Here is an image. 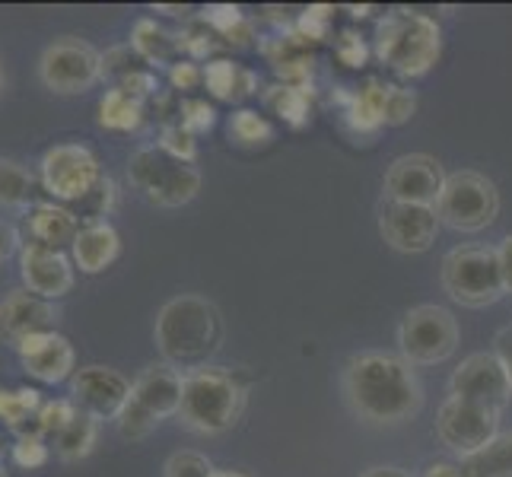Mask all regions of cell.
I'll list each match as a JSON object with an SVG mask.
<instances>
[{
	"label": "cell",
	"mask_w": 512,
	"mask_h": 477,
	"mask_svg": "<svg viewBox=\"0 0 512 477\" xmlns=\"http://www.w3.org/2000/svg\"><path fill=\"white\" fill-rule=\"evenodd\" d=\"M118 90H125V93L134 96L137 102H144V99H150L156 90H160V83H156V74H153V70L137 67L134 74H128V77H121V80H118Z\"/></svg>",
	"instance_id": "ee69618b"
},
{
	"label": "cell",
	"mask_w": 512,
	"mask_h": 477,
	"mask_svg": "<svg viewBox=\"0 0 512 477\" xmlns=\"http://www.w3.org/2000/svg\"><path fill=\"white\" fill-rule=\"evenodd\" d=\"M427 477H465V474H462V468L439 462V465H430V468H427Z\"/></svg>",
	"instance_id": "f907efd6"
},
{
	"label": "cell",
	"mask_w": 512,
	"mask_h": 477,
	"mask_svg": "<svg viewBox=\"0 0 512 477\" xmlns=\"http://www.w3.org/2000/svg\"><path fill=\"white\" fill-rule=\"evenodd\" d=\"M449 392L503 414V408L512 401V379L497 353H471L452 373Z\"/></svg>",
	"instance_id": "7c38bea8"
},
{
	"label": "cell",
	"mask_w": 512,
	"mask_h": 477,
	"mask_svg": "<svg viewBox=\"0 0 512 477\" xmlns=\"http://www.w3.org/2000/svg\"><path fill=\"white\" fill-rule=\"evenodd\" d=\"M169 80H172L175 90H194V86L204 80V70L194 61H175L169 70Z\"/></svg>",
	"instance_id": "f6af8a7d"
},
{
	"label": "cell",
	"mask_w": 512,
	"mask_h": 477,
	"mask_svg": "<svg viewBox=\"0 0 512 477\" xmlns=\"http://www.w3.org/2000/svg\"><path fill=\"white\" fill-rule=\"evenodd\" d=\"M0 477H7V471H4V468H0Z\"/></svg>",
	"instance_id": "6f0895ef"
},
{
	"label": "cell",
	"mask_w": 512,
	"mask_h": 477,
	"mask_svg": "<svg viewBox=\"0 0 512 477\" xmlns=\"http://www.w3.org/2000/svg\"><path fill=\"white\" fill-rule=\"evenodd\" d=\"M80 411L74 401L67 398H55V401H45L39 414H35V423H32V433L39 436H58L70 420H74Z\"/></svg>",
	"instance_id": "d6a6232c"
},
{
	"label": "cell",
	"mask_w": 512,
	"mask_h": 477,
	"mask_svg": "<svg viewBox=\"0 0 512 477\" xmlns=\"http://www.w3.org/2000/svg\"><path fill=\"white\" fill-rule=\"evenodd\" d=\"M264 102L274 115H280L293 128H303L312 112V86H287L277 83L264 93Z\"/></svg>",
	"instance_id": "4316f807"
},
{
	"label": "cell",
	"mask_w": 512,
	"mask_h": 477,
	"mask_svg": "<svg viewBox=\"0 0 512 477\" xmlns=\"http://www.w3.org/2000/svg\"><path fill=\"white\" fill-rule=\"evenodd\" d=\"M96 436H99V423L96 417L90 414H77L74 420L67 423V427L55 436V449L58 455L64 458V462H80V458H86L93 452L96 446Z\"/></svg>",
	"instance_id": "f546056e"
},
{
	"label": "cell",
	"mask_w": 512,
	"mask_h": 477,
	"mask_svg": "<svg viewBox=\"0 0 512 477\" xmlns=\"http://www.w3.org/2000/svg\"><path fill=\"white\" fill-rule=\"evenodd\" d=\"M160 147L169 156L182 159V163H194V156H198V140H194V134L188 128H182V121H179V125H166L163 128Z\"/></svg>",
	"instance_id": "d590c367"
},
{
	"label": "cell",
	"mask_w": 512,
	"mask_h": 477,
	"mask_svg": "<svg viewBox=\"0 0 512 477\" xmlns=\"http://www.w3.org/2000/svg\"><path fill=\"white\" fill-rule=\"evenodd\" d=\"M261 51H264V58H268V64L274 67V74L287 86H309L315 58L309 55V45L299 39L293 29L287 35H277V39H268L261 45Z\"/></svg>",
	"instance_id": "44dd1931"
},
{
	"label": "cell",
	"mask_w": 512,
	"mask_h": 477,
	"mask_svg": "<svg viewBox=\"0 0 512 477\" xmlns=\"http://www.w3.org/2000/svg\"><path fill=\"white\" fill-rule=\"evenodd\" d=\"M182 388H185V376L179 373V369L169 366V363H156L137 376V382L131 388V398L144 411H150L156 420H166L172 414H179Z\"/></svg>",
	"instance_id": "d6986e66"
},
{
	"label": "cell",
	"mask_w": 512,
	"mask_h": 477,
	"mask_svg": "<svg viewBox=\"0 0 512 477\" xmlns=\"http://www.w3.org/2000/svg\"><path fill=\"white\" fill-rule=\"evenodd\" d=\"M439 223L458 233H481L500 214V194L490 179L478 172H452L446 175L443 194L436 201Z\"/></svg>",
	"instance_id": "52a82bcc"
},
{
	"label": "cell",
	"mask_w": 512,
	"mask_h": 477,
	"mask_svg": "<svg viewBox=\"0 0 512 477\" xmlns=\"http://www.w3.org/2000/svg\"><path fill=\"white\" fill-rule=\"evenodd\" d=\"M131 48L140 55V61H147V64H172L179 42L153 20H137L131 32Z\"/></svg>",
	"instance_id": "f1b7e54d"
},
{
	"label": "cell",
	"mask_w": 512,
	"mask_h": 477,
	"mask_svg": "<svg viewBox=\"0 0 512 477\" xmlns=\"http://www.w3.org/2000/svg\"><path fill=\"white\" fill-rule=\"evenodd\" d=\"M0 90H4V77H0Z\"/></svg>",
	"instance_id": "680465c9"
},
{
	"label": "cell",
	"mask_w": 512,
	"mask_h": 477,
	"mask_svg": "<svg viewBox=\"0 0 512 477\" xmlns=\"http://www.w3.org/2000/svg\"><path fill=\"white\" fill-rule=\"evenodd\" d=\"M331 13H334V7H309V10H303V16L296 20L293 32H296L306 45H309V42H322L325 35H328V26H331Z\"/></svg>",
	"instance_id": "74e56055"
},
{
	"label": "cell",
	"mask_w": 512,
	"mask_h": 477,
	"mask_svg": "<svg viewBox=\"0 0 512 477\" xmlns=\"http://www.w3.org/2000/svg\"><path fill=\"white\" fill-rule=\"evenodd\" d=\"M223 341L217 306L204 296H175L156 315V347L169 366L201 369Z\"/></svg>",
	"instance_id": "7a4b0ae2"
},
{
	"label": "cell",
	"mask_w": 512,
	"mask_h": 477,
	"mask_svg": "<svg viewBox=\"0 0 512 477\" xmlns=\"http://www.w3.org/2000/svg\"><path fill=\"white\" fill-rule=\"evenodd\" d=\"M401 353L411 363L433 366L449 360L458 347V325L449 309L443 306H417L404 315L398 328Z\"/></svg>",
	"instance_id": "9c48e42d"
},
{
	"label": "cell",
	"mask_w": 512,
	"mask_h": 477,
	"mask_svg": "<svg viewBox=\"0 0 512 477\" xmlns=\"http://www.w3.org/2000/svg\"><path fill=\"white\" fill-rule=\"evenodd\" d=\"M140 64H144V61H140V55L131 48V42L128 45H115V48H109L102 55V77H115V83H118L121 77L134 74Z\"/></svg>",
	"instance_id": "8d00e7d4"
},
{
	"label": "cell",
	"mask_w": 512,
	"mask_h": 477,
	"mask_svg": "<svg viewBox=\"0 0 512 477\" xmlns=\"http://www.w3.org/2000/svg\"><path fill=\"white\" fill-rule=\"evenodd\" d=\"M347 10H350V16H360V20L369 16V7H347Z\"/></svg>",
	"instance_id": "db71d44e"
},
{
	"label": "cell",
	"mask_w": 512,
	"mask_h": 477,
	"mask_svg": "<svg viewBox=\"0 0 512 477\" xmlns=\"http://www.w3.org/2000/svg\"><path fill=\"white\" fill-rule=\"evenodd\" d=\"M204 83H207V90L214 93L217 99H242V96H252L255 86H258L252 70H245V67L226 61V58H217V61H210L204 67Z\"/></svg>",
	"instance_id": "cb8c5ba5"
},
{
	"label": "cell",
	"mask_w": 512,
	"mask_h": 477,
	"mask_svg": "<svg viewBox=\"0 0 512 477\" xmlns=\"http://www.w3.org/2000/svg\"><path fill=\"white\" fill-rule=\"evenodd\" d=\"M55 322V306L29 290H16L0 303V338L13 347H20L26 338H35V334L55 331Z\"/></svg>",
	"instance_id": "2e32d148"
},
{
	"label": "cell",
	"mask_w": 512,
	"mask_h": 477,
	"mask_svg": "<svg viewBox=\"0 0 512 477\" xmlns=\"http://www.w3.org/2000/svg\"><path fill=\"white\" fill-rule=\"evenodd\" d=\"M417 112V96L414 90H404V86H388L385 96V125H404L411 121Z\"/></svg>",
	"instance_id": "ab89813d"
},
{
	"label": "cell",
	"mask_w": 512,
	"mask_h": 477,
	"mask_svg": "<svg viewBox=\"0 0 512 477\" xmlns=\"http://www.w3.org/2000/svg\"><path fill=\"white\" fill-rule=\"evenodd\" d=\"M42 395L35 388H0V420L7 423L16 436L32 433L29 420L35 423V414L42 408Z\"/></svg>",
	"instance_id": "83f0119b"
},
{
	"label": "cell",
	"mask_w": 512,
	"mask_h": 477,
	"mask_svg": "<svg viewBox=\"0 0 512 477\" xmlns=\"http://www.w3.org/2000/svg\"><path fill=\"white\" fill-rule=\"evenodd\" d=\"M363 477H411V471H404V468H392V465H385V468H369Z\"/></svg>",
	"instance_id": "816d5d0a"
},
{
	"label": "cell",
	"mask_w": 512,
	"mask_h": 477,
	"mask_svg": "<svg viewBox=\"0 0 512 477\" xmlns=\"http://www.w3.org/2000/svg\"><path fill=\"white\" fill-rule=\"evenodd\" d=\"M175 42H179V51H188L191 58H207L214 51V42L204 29H185Z\"/></svg>",
	"instance_id": "bcb514c9"
},
{
	"label": "cell",
	"mask_w": 512,
	"mask_h": 477,
	"mask_svg": "<svg viewBox=\"0 0 512 477\" xmlns=\"http://www.w3.org/2000/svg\"><path fill=\"white\" fill-rule=\"evenodd\" d=\"M16 249H20V239H16V229L10 223L0 220V264L10 261L16 255Z\"/></svg>",
	"instance_id": "7dc6e473"
},
{
	"label": "cell",
	"mask_w": 512,
	"mask_h": 477,
	"mask_svg": "<svg viewBox=\"0 0 512 477\" xmlns=\"http://www.w3.org/2000/svg\"><path fill=\"white\" fill-rule=\"evenodd\" d=\"M156 10H160V13H169V16H179V13H188L185 7H163V4H160V7H156Z\"/></svg>",
	"instance_id": "f5cc1de1"
},
{
	"label": "cell",
	"mask_w": 512,
	"mask_h": 477,
	"mask_svg": "<svg viewBox=\"0 0 512 477\" xmlns=\"http://www.w3.org/2000/svg\"><path fill=\"white\" fill-rule=\"evenodd\" d=\"M144 121V102H137L125 90L112 86L109 93L99 99V125L109 131H137Z\"/></svg>",
	"instance_id": "484cf974"
},
{
	"label": "cell",
	"mask_w": 512,
	"mask_h": 477,
	"mask_svg": "<svg viewBox=\"0 0 512 477\" xmlns=\"http://www.w3.org/2000/svg\"><path fill=\"white\" fill-rule=\"evenodd\" d=\"M10 458H13V465L35 471L48 462V446L39 433H23V436H16V443L10 446Z\"/></svg>",
	"instance_id": "836d02e7"
},
{
	"label": "cell",
	"mask_w": 512,
	"mask_h": 477,
	"mask_svg": "<svg viewBox=\"0 0 512 477\" xmlns=\"http://www.w3.org/2000/svg\"><path fill=\"white\" fill-rule=\"evenodd\" d=\"M229 134H233L239 144H245V147H264V144H271L274 128H271V121L261 118L258 112L239 109L233 115V121H229Z\"/></svg>",
	"instance_id": "1f68e13d"
},
{
	"label": "cell",
	"mask_w": 512,
	"mask_h": 477,
	"mask_svg": "<svg viewBox=\"0 0 512 477\" xmlns=\"http://www.w3.org/2000/svg\"><path fill=\"white\" fill-rule=\"evenodd\" d=\"M379 233L398 252H408V255L427 252L439 233V214H436V207L385 198L379 207Z\"/></svg>",
	"instance_id": "4fadbf2b"
},
{
	"label": "cell",
	"mask_w": 512,
	"mask_h": 477,
	"mask_svg": "<svg viewBox=\"0 0 512 477\" xmlns=\"http://www.w3.org/2000/svg\"><path fill=\"white\" fill-rule=\"evenodd\" d=\"M242 401H245V388L229 369L201 366L185 376L179 417L188 430L223 433L239 420Z\"/></svg>",
	"instance_id": "277c9868"
},
{
	"label": "cell",
	"mask_w": 512,
	"mask_h": 477,
	"mask_svg": "<svg viewBox=\"0 0 512 477\" xmlns=\"http://www.w3.org/2000/svg\"><path fill=\"white\" fill-rule=\"evenodd\" d=\"M26 229L32 245H45V249L61 252L64 245H74L80 233V220L64 204H32L26 207Z\"/></svg>",
	"instance_id": "ffe728a7"
},
{
	"label": "cell",
	"mask_w": 512,
	"mask_h": 477,
	"mask_svg": "<svg viewBox=\"0 0 512 477\" xmlns=\"http://www.w3.org/2000/svg\"><path fill=\"white\" fill-rule=\"evenodd\" d=\"M115 423H118V433L134 443V439H147V436L156 430V423H160V420H156L150 411L140 408V404L131 398V401L125 404V411H121V417H118Z\"/></svg>",
	"instance_id": "e575fe53"
},
{
	"label": "cell",
	"mask_w": 512,
	"mask_h": 477,
	"mask_svg": "<svg viewBox=\"0 0 512 477\" xmlns=\"http://www.w3.org/2000/svg\"><path fill=\"white\" fill-rule=\"evenodd\" d=\"M443 185H446L443 166L427 153H404L385 172L388 198L404 201V204L436 207L439 194H443Z\"/></svg>",
	"instance_id": "5bb4252c"
},
{
	"label": "cell",
	"mask_w": 512,
	"mask_h": 477,
	"mask_svg": "<svg viewBox=\"0 0 512 477\" xmlns=\"http://www.w3.org/2000/svg\"><path fill=\"white\" fill-rule=\"evenodd\" d=\"M344 392L363 420L392 427L420 411L423 395L408 363L392 353H360L344 369Z\"/></svg>",
	"instance_id": "6da1fadb"
},
{
	"label": "cell",
	"mask_w": 512,
	"mask_h": 477,
	"mask_svg": "<svg viewBox=\"0 0 512 477\" xmlns=\"http://www.w3.org/2000/svg\"><path fill=\"white\" fill-rule=\"evenodd\" d=\"M214 474H217L214 465L198 452H175L163 468V477H214Z\"/></svg>",
	"instance_id": "f35d334b"
},
{
	"label": "cell",
	"mask_w": 512,
	"mask_h": 477,
	"mask_svg": "<svg viewBox=\"0 0 512 477\" xmlns=\"http://www.w3.org/2000/svg\"><path fill=\"white\" fill-rule=\"evenodd\" d=\"M201 20L226 39V35L233 32V29H239L245 20H249V16H245V13H242L239 7H233V4H214V7H204Z\"/></svg>",
	"instance_id": "60d3db41"
},
{
	"label": "cell",
	"mask_w": 512,
	"mask_h": 477,
	"mask_svg": "<svg viewBox=\"0 0 512 477\" xmlns=\"http://www.w3.org/2000/svg\"><path fill=\"white\" fill-rule=\"evenodd\" d=\"M443 287L455 303L481 309L497 303L506 293L497 249L484 245H462L443 258Z\"/></svg>",
	"instance_id": "8992f818"
},
{
	"label": "cell",
	"mask_w": 512,
	"mask_h": 477,
	"mask_svg": "<svg viewBox=\"0 0 512 477\" xmlns=\"http://www.w3.org/2000/svg\"><path fill=\"white\" fill-rule=\"evenodd\" d=\"M385 96H388V86L379 80H366L353 96H344L347 125L360 134L379 131L385 125Z\"/></svg>",
	"instance_id": "603a6c76"
},
{
	"label": "cell",
	"mask_w": 512,
	"mask_h": 477,
	"mask_svg": "<svg viewBox=\"0 0 512 477\" xmlns=\"http://www.w3.org/2000/svg\"><path fill=\"white\" fill-rule=\"evenodd\" d=\"M32 175L13 163V159H0V204L4 207H32Z\"/></svg>",
	"instance_id": "4dcf8cb0"
},
{
	"label": "cell",
	"mask_w": 512,
	"mask_h": 477,
	"mask_svg": "<svg viewBox=\"0 0 512 477\" xmlns=\"http://www.w3.org/2000/svg\"><path fill=\"white\" fill-rule=\"evenodd\" d=\"M102 166L90 147L58 144L42 156V185L61 204H80L102 185Z\"/></svg>",
	"instance_id": "ba28073f"
},
{
	"label": "cell",
	"mask_w": 512,
	"mask_h": 477,
	"mask_svg": "<svg viewBox=\"0 0 512 477\" xmlns=\"http://www.w3.org/2000/svg\"><path fill=\"white\" fill-rule=\"evenodd\" d=\"M121 252V239L115 233L112 223H83V229L77 233L74 245H70V255H74V264L83 274H99L118 258Z\"/></svg>",
	"instance_id": "7402d4cb"
},
{
	"label": "cell",
	"mask_w": 512,
	"mask_h": 477,
	"mask_svg": "<svg viewBox=\"0 0 512 477\" xmlns=\"http://www.w3.org/2000/svg\"><path fill=\"white\" fill-rule=\"evenodd\" d=\"M214 477H249V474H242V471H217Z\"/></svg>",
	"instance_id": "11a10c76"
},
{
	"label": "cell",
	"mask_w": 512,
	"mask_h": 477,
	"mask_svg": "<svg viewBox=\"0 0 512 477\" xmlns=\"http://www.w3.org/2000/svg\"><path fill=\"white\" fill-rule=\"evenodd\" d=\"M20 264H23V284L29 293L42 296V299H61L64 293H70L74 287V268L64 252L45 249V245H26L20 252Z\"/></svg>",
	"instance_id": "e0dca14e"
},
{
	"label": "cell",
	"mask_w": 512,
	"mask_h": 477,
	"mask_svg": "<svg viewBox=\"0 0 512 477\" xmlns=\"http://www.w3.org/2000/svg\"><path fill=\"white\" fill-rule=\"evenodd\" d=\"M376 55L401 77H423L443 55V32L417 10H392L376 26Z\"/></svg>",
	"instance_id": "3957f363"
},
{
	"label": "cell",
	"mask_w": 512,
	"mask_h": 477,
	"mask_svg": "<svg viewBox=\"0 0 512 477\" xmlns=\"http://www.w3.org/2000/svg\"><path fill=\"white\" fill-rule=\"evenodd\" d=\"M128 179L147 201L160 207H182L194 201V194L201 191V172L191 163L169 156L160 144L140 147L131 156Z\"/></svg>",
	"instance_id": "5b68a950"
},
{
	"label": "cell",
	"mask_w": 512,
	"mask_h": 477,
	"mask_svg": "<svg viewBox=\"0 0 512 477\" xmlns=\"http://www.w3.org/2000/svg\"><path fill=\"white\" fill-rule=\"evenodd\" d=\"M497 258H500V271H503V287H506V293H512V236H506L500 242Z\"/></svg>",
	"instance_id": "c3c4849f"
},
{
	"label": "cell",
	"mask_w": 512,
	"mask_h": 477,
	"mask_svg": "<svg viewBox=\"0 0 512 477\" xmlns=\"http://www.w3.org/2000/svg\"><path fill=\"white\" fill-rule=\"evenodd\" d=\"M465 477H512V430L497 433L493 443H487L481 452L462 458Z\"/></svg>",
	"instance_id": "d4e9b609"
},
{
	"label": "cell",
	"mask_w": 512,
	"mask_h": 477,
	"mask_svg": "<svg viewBox=\"0 0 512 477\" xmlns=\"http://www.w3.org/2000/svg\"><path fill=\"white\" fill-rule=\"evenodd\" d=\"M493 344H497V350H493V353H497V357L503 360L506 373H509V379H512V325H509V328H503V331L497 334V341H493Z\"/></svg>",
	"instance_id": "681fc988"
},
{
	"label": "cell",
	"mask_w": 512,
	"mask_h": 477,
	"mask_svg": "<svg viewBox=\"0 0 512 477\" xmlns=\"http://www.w3.org/2000/svg\"><path fill=\"white\" fill-rule=\"evenodd\" d=\"M39 77L51 93H83L102 77V55L80 39H61L45 48Z\"/></svg>",
	"instance_id": "8fae6325"
},
{
	"label": "cell",
	"mask_w": 512,
	"mask_h": 477,
	"mask_svg": "<svg viewBox=\"0 0 512 477\" xmlns=\"http://www.w3.org/2000/svg\"><path fill=\"white\" fill-rule=\"evenodd\" d=\"M334 55H338V61H341L344 67L357 70V67L366 64L369 48H366V42L360 39L357 32H353V29H344V32L338 35V42H334Z\"/></svg>",
	"instance_id": "b9f144b4"
},
{
	"label": "cell",
	"mask_w": 512,
	"mask_h": 477,
	"mask_svg": "<svg viewBox=\"0 0 512 477\" xmlns=\"http://www.w3.org/2000/svg\"><path fill=\"white\" fill-rule=\"evenodd\" d=\"M497 430H500V411L487 408V404L458 398V395H449L439 404L436 433L443 439L446 449L458 452L462 458L481 452L487 443H493Z\"/></svg>",
	"instance_id": "30bf717a"
},
{
	"label": "cell",
	"mask_w": 512,
	"mask_h": 477,
	"mask_svg": "<svg viewBox=\"0 0 512 477\" xmlns=\"http://www.w3.org/2000/svg\"><path fill=\"white\" fill-rule=\"evenodd\" d=\"M131 382L105 366H86L74 376V404L77 411L96 420H118L131 401Z\"/></svg>",
	"instance_id": "9a60e30c"
},
{
	"label": "cell",
	"mask_w": 512,
	"mask_h": 477,
	"mask_svg": "<svg viewBox=\"0 0 512 477\" xmlns=\"http://www.w3.org/2000/svg\"><path fill=\"white\" fill-rule=\"evenodd\" d=\"M4 452H7V446H4V430H0V458H4Z\"/></svg>",
	"instance_id": "9f6ffc18"
},
{
	"label": "cell",
	"mask_w": 512,
	"mask_h": 477,
	"mask_svg": "<svg viewBox=\"0 0 512 477\" xmlns=\"http://www.w3.org/2000/svg\"><path fill=\"white\" fill-rule=\"evenodd\" d=\"M217 112L214 105H207L204 99H185L182 102V128H188L191 134H204L214 128Z\"/></svg>",
	"instance_id": "7bdbcfd3"
},
{
	"label": "cell",
	"mask_w": 512,
	"mask_h": 477,
	"mask_svg": "<svg viewBox=\"0 0 512 477\" xmlns=\"http://www.w3.org/2000/svg\"><path fill=\"white\" fill-rule=\"evenodd\" d=\"M16 350H20L26 373L45 385H58L74 373V360H77L74 347H70V341L58 331H45V334H35V338H26Z\"/></svg>",
	"instance_id": "ac0fdd59"
}]
</instances>
